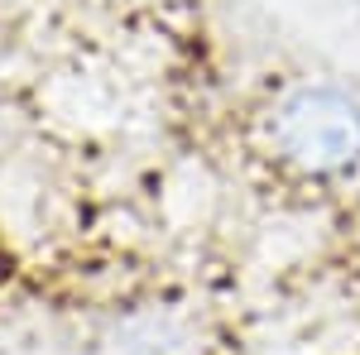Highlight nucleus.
I'll list each match as a JSON object with an SVG mask.
<instances>
[{
    "label": "nucleus",
    "instance_id": "f257e3e1",
    "mask_svg": "<svg viewBox=\"0 0 360 355\" xmlns=\"http://www.w3.org/2000/svg\"><path fill=\"white\" fill-rule=\"evenodd\" d=\"M259 149L293 183H351L360 173V86L346 77L278 86L259 115Z\"/></svg>",
    "mask_w": 360,
    "mask_h": 355
},
{
    "label": "nucleus",
    "instance_id": "f03ea898",
    "mask_svg": "<svg viewBox=\"0 0 360 355\" xmlns=\"http://www.w3.org/2000/svg\"><path fill=\"white\" fill-rule=\"evenodd\" d=\"M91 355H202V327L178 302H135L106 317Z\"/></svg>",
    "mask_w": 360,
    "mask_h": 355
}]
</instances>
